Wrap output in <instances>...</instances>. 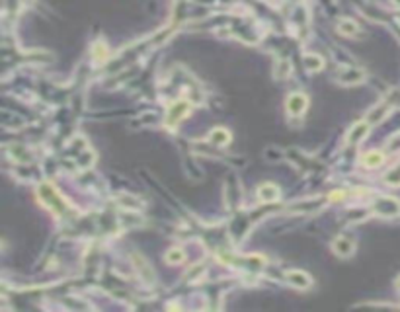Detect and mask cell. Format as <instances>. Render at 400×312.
I'll list each match as a JSON object with an SVG mask.
<instances>
[{"instance_id":"obj_8","label":"cell","mask_w":400,"mask_h":312,"mask_svg":"<svg viewBox=\"0 0 400 312\" xmlns=\"http://www.w3.org/2000/svg\"><path fill=\"white\" fill-rule=\"evenodd\" d=\"M209 141H213V143L219 145V146H225V145L230 143V133L226 131L225 127H219V129H213V131H211Z\"/></svg>"},{"instance_id":"obj_3","label":"cell","mask_w":400,"mask_h":312,"mask_svg":"<svg viewBox=\"0 0 400 312\" xmlns=\"http://www.w3.org/2000/svg\"><path fill=\"white\" fill-rule=\"evenodd\" d=\"M369 133V125L367 121H361V123H355L348 133V143L349 145H355V143H361Z\"/></svg>"},{"instance_id":"obj_5","label":"cell","mask_w":400,"mask_h":312,"mask_svg":"<svg viewBox=\"0 0 400 312\" xmlns=\"http://www.w3.org/2000/svg\"><path fill=\"white\" fill-rule=\"evenodd\" d=\"M187 112H190V104L187 102H178V104H174L170 107V114H168V123L170 125L178 123L184 115H187Z\"/></svg>"},{"instance_id":"obj_11","label":"cell","mask_w":400,"mask_h":312,"mask_svg":"<svg viewBox=\"0 0 400 312\" xmlns=\"http://www.w3.org/2000/svg\"><path fill=\"white\" fill-rule=\"evenodd\" d=\"M305 66H307L308 71L317 73V71H320V69L324 66V62H322V59H320L318 55H307V57H305Z\"/></svg>"},{"instance_id":"obj_12","label":"cell","mask_w":400,"mask_h":312,"mask_svg":"<svg viewBox=\"0 0 400 312\" xmlns=\"http://www.w3.org/2000/svg\"><path fill=\"white\" fill-rule=\"evenodd\" d=\"M166 261H168V263H182V261H184V252L180 248L170 250V252L166 254Z\"/></svg>"},{"instance_id":"obj_7","label":"cell","mask_w":400,"mask_h":312,"mask_svg":"<svg viewBox=\"0 0 400 312\" xmlns=\"http://www.w3.org/2000/svg\"><path fill=\"white\" fill-rule=\"evenodd\" d=\"M363 80V73L359 69H349L346 66L342 73H340V82L344 84H357Z\"/></svg>"},{"instance_id":"obj_2","label":"cell","mask_w":400,"mask_h":312,"mask_svg":"<svg viewBox=\"0 0 400 312\" xmlns=\"http://www.w3.org/2000/svg\"><path fill=\"white\" fill-rule=\"evenodd\" d=\"M332 250L338 256H342V258H348V256L353 254V250H355V242L351 238H348V236H338V238L332 242Z\"/></svg>"},{"instance_id":"obj_1","label":"cell","mask_w":400,"mask_h":312,"mask_svg":"<svg viewBox=\"0 0 400 312\" xmlns=\"http://www.w3.org/2000/svg\"><path fill=\"white\" fill-rule=\"evenodd\" d=\"M307 105H308V98L301 92L291 94L287 98V102H285V107H287L289 115H293V117H301V115L305 114Z\"/></svg>"},{"instance_id":"obj_6","label":"cell","mask_w":400,"mask_h":312,"mask_svg":"<svg viewBox=\"0 0 400 312\" xmlns=\"http://www.w3.org/2000/svg\"><path fill=\"white\" fill-rule=\"evenodd\" d=\"M258 197L262 199V201H266V203L277 201L279 199V189L273 184H264V186H260V189H258Z\"/></svg>"},{"instance_id":"obj_9","label":"cell","mask_w":400,"mask_h":312,"mask_svg":"<svg viewBox=\"0 0 400 312\" xmlns=\"http://www.w3.org/2000/svg\"><path fill=\"white\" fill-rule=\"evenodd\" d=\"M338 30H340V33H344V35L355 37V35H357V31H359V26H357V24H355L353 20L346 18V20H342V21L338 24Z\"/></svg>"},{"instance_id":"obj_4","label":"cell","mask_w":400,"mask_h":312,"mask_svg":"<svg viewBox=\"0 0 400 312\" xmlns=\"http://www.w3.org/2000/svg\"><path fill=\"white\" fill-rule=\"evenodd\" d=\"M287 281L293 287H297V289H308L312 285V279L308 277L305 271H289Z\"/></svg>"},{"instance_id":"obj_10","label":"cell","mask_w":400,"mask_h":312,"mask_svg":"<svg viewBox=\"0 0 400 312\" xmlns=\"http://www.w3.org/2000/svg\"><path fill=\"white\" fill-rule=\"evenodd\" d=\"M383 160H385V156L381 154V152H367V154L361 158V164L367 168H375V166H381Z\"/></svg>"}]
</instances>
